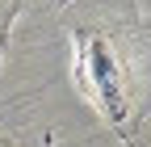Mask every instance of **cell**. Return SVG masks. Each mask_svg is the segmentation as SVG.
I'll return each instance as SVG.
<instances>
[{"instance_id": "cell-1", "label": "cell", "mask_w": 151, "mask_h": 147, "mask_svg": "<svg viewBox=\"0 0 151 147\" xmlns=\"http://www.w3.org/2000/svg\"><path fill=\"white\" fill-rule=\"evenodd\" d=\"M76 84L97 114L134 143L139 118L151 109V17L147 13H97L71 30Z\"/></svg>"}, {"instance_id": "cell-2", "label": "cell", "mask_w": 151, "mask_h": 147, "mask_svg": "<svg viewBox=\"0 0 151 147\" xmlns=\"http://www.w3.org/2000/svg\"><path fill=\"white\" fill-rule=\"evenodd\" d=\"M13 17H17V9H13V4L0 9V50H4V34H9V21H13Z\"/></svg>"}, {"instance_id": "cell-3", "label": "cell", "mask_w": 151, "mask_h": 147, "mask_svg": "<svg viewBox=\"0 0 151 147\" xmlns=\"http://www.w3.org/2000/svg\"><path fill=\"white\" fill-rule=\"evenodd\" d=\"M0 147H13V143H9V139H4V135H0Z\"/></svg>"}]
</instances>
